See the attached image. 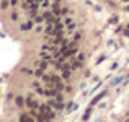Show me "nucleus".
<instances>
[{
  "instance_id": "1",
  "label": "nucleus",
  "mask_w": 129,
  "mask_h": 122,
  "mask_svg": "<svg viewBox=\"0 0 129 122\" xmlns=\"http://www.w3.org/2000/svg\"><path fill=\"white\" fill-rule=\"evenodd\" d=\"M26 106H28L30 109H39V104H38L34 99H31V98H28V99H26Z\"/></svg>"
},
{
  "instance_id": "2",
  "label": "nucleus",
  "mask_w": 129,
  "mask_h": 122,
  "mask_svg": "<svg viewBox=\"0 0 129 122\" xmlns=\"http://www.w3.org/2000/svg\"><path fill=\"white\" fill-rule=\"evenodd\" d=\"M105 96H106V91H101L100 94H97V96L93 98V101H92V106H95V104H97L98 101H100L101 98H105Z\"/></svg>"
},
{
  "instance_id": "3",
  "label": "nucleus",
  "mask_w": 129,
  "mask_h": 122,
  "mask_svg": "<svg viewBox=\"0 0 129 122\" xmlns=\"http://www.w3.org/2000/svg\"><path fill=\"white\" fill-rule=\"evenodd\" d=\"M15 101H16V106H18V107H23V106L26 104V99H23L21 96H16V99H15Z\"/></svg>"
},
{
  "instance_id": "4",
  "label": "nucleus",
  "mask_w": 129,
  "mask_h": 122,
  "mask_svg": "<svg viewBox=\"0 0 129 122\" xmlns=\"http://www.w3.org/2000/svg\"><path fill=\"white\" fill-rule=\"evenodd\" d=\"M20 122H34V121H33V117H31V116L21 114V119H20Z\"/></svg>"
},
{
  "instance_id": "5",
  "label": "nucleus",
  "mask_w": 129,
  "mask_h": 122,
  "mask_svg": "<svg viewBox=\"0 0 129 122\" xmlns=\"http://www.w3.org/2000/svg\"><path fill=\"white\" fill-rule=\"evenodd\" d=\"M8 5H12V2H8V0H2V2H0V8H2V10H7Z\"/></svg>"
},
{
  "instance_id": "6",
  "label": "nucleus",
  "mask_w": 129,
  "mask_h": 122,
  "mask_svg": "<svg viewBox=\"0 0 129 122\" xmlns=\"http://www.w3.org/2000/svg\"><path fill=\"white\" fill-rule=\"evenodd\" d=\"M33 28V21H28L25 25H21V31H26V30H31Z\"/></svg>"
},
{
  "instance_id": "7",
  "label": "nucleus",
  "mask_w": 129,
  "mask_h": 122,
  "mask_svg": "<svg viewBox=\"0 0 129 122\" xmlns=\"http://www.w3.org/2000/svg\"><path fill=\"white\" fill-rule=\"evenodd\" d=\"M90 114H92V107H88V109H87V112L83 114V121H87V119L90 117Z\"/></svg>"
},
{
  "instance_id": "8",
  "label": "nucleus",
  "mask_w": 129,
  "mask_h": 122,
  "mask_svg": "<svg viewBox=\"0 0 129 122\" xmlns=\"http://www.w3.org/2000/svg\"><path fill=\"white\" fill-rule=\"evenodd\" d=\"M123 2H129V0H123Z\"/></svg>"
}]
</instances>
